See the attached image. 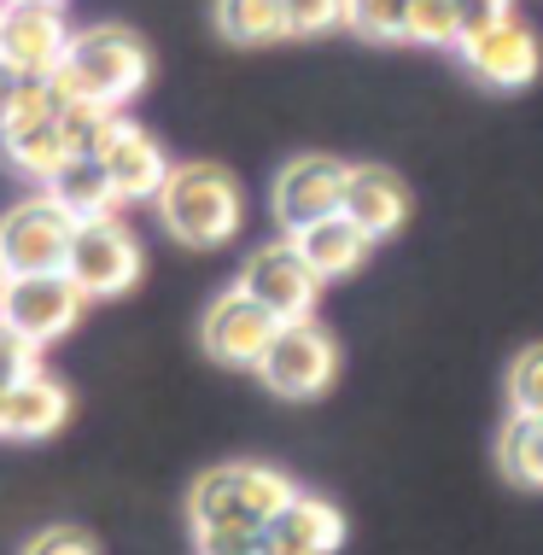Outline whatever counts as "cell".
Returning a JSON list of instances; mask_svg holds the SVG:
<instances>
[{
  "label": "cell",
  "instance_id": "obj_1",
  "mask_svg": "<svg viewBox=\"0 0 543 555\" xmlns=\"http://www.w3.org/2000/svg\"><path fill=\"white\" fill-rule=\"evenodd\" d=\"M146 82H153V53H146L141 36H129L117 24L77 29L65 65L53 70L59 100H94V106H112V112H124Z\"/></svg>",
  "mask_w": 543,
  "mask_h": 555
},
{
  "label": "cell",
  "instance_id": "obj_2",
  "mask_svg": "<svg viewBox=\"0 0 543 555\" xmlns=\"http://www.w3.org/2000/svg\"><path fill=\"white\" fill-rule=\"evenodd\" d=\"M158 217L181 246H222L246 217V199H240V182L217 164H176L158 193Z\"/></svg>",
  "mask_w": 543,
  "mask_h": 555
},
{
  "label": "cell",
  "instance_id": "obj_3",
  "mask_svg": "<svg viewBox=\"0 0 543 555\" xmlns=\"http://www.w3.org/2000/svg\"><path fill=\"white\" fill-rule=\"evenodd\" d=\"M298 498V486L263 462H229L193 479V527H269L286 503Z\"/></svg>",
  "mask_w": 543,
  "mask_h": 555
},
{
  "label": "cell",
  "instance_id": "obj_4",
  "mask_svg": "<svg viewBox=\"0 0 543 555\" xmlns=\"http://www.w3.org/2000/svg\"><path fill=\"white\" fill-rule=\"evenodd\" d=\"M59 88L48 82H18L7 117H0V158L7 170L29 176V182H53L59 170L70 164V146H65V129H59Z\"/></svg>",
  "mask_w": 543,
  "mask_h": 555
},
{
  "label": "cell",
  "instance_id": "obj_5",
  "mask_svg": "<svg viewBox=\"0 0 543 555\" xmlns=\"http://www.w3.org/2000/svg\"><path fill=\"white\" fill-rule=\"evenodd\" d=\"M70 240H77V217L53 193H29V199H18L0 217V269H7V281L65 275Z\"/></svg>",
  "mask_w": 543,
  "mask_h": 555
},
{
  "label": "cell",
  "instance_id": "obj_6",
  "mask_svg": "<svg viewBox=\"0 0 543 555\" xmlns=\"http://www.w3.org/2000/svg\"><path fill=\"white\" fill-rule=\"evenodd\" d=\"M70 53V24L48 0H0V65L18 82H48Z\"/></svg>",
  "mask_w": 543,
  "mask_h": 555
},
{
  "label": "cell",
  "instance_id": "obj_7",
  "mask_svg": "<svg viewBox=\"0 0 543 555\" xmlns=\"http://www.w3.org/2000/svg\"><path fill=\"white\" fill-rule=\"evenodd\" d=\"M263 386L275 398H293V403H310V398H322L327 386H334V374H339V345L327 327H315V322H281V334L275 345L263 351Z\"/></svg>",
  "mask_w": 543,
  "mask_h": 555
},
{
  "label": "cell",
  "instance_id": "obj_8",
  "mask_svg": "<svg viewBox=\"0 0 543 555\" xmlns=\"http://www.w3.org/2000/svg\"><path fill=\"white\" fill-rule=\"evenodd\" d=\"M65 275L77 281L82 298H117L141 281V246L117 217L105 222H77V240H70V263Z\"/></svg>",
  "mask_w": 543,
  "mask_h": 555
},
{
  "label": "cell",
  "instance_id": "obj_9",
  "mask_svg": "<svg viewBox=\"0 0 543 555\" xmlns=\"http://www.w3.org/2000/svg\"><path fill=\"white\" fill-rule=\"evenodd\" d=\"M345 188H351V164L327 158V153H305L275 176V217L281 229L305 234L327 217H345Z\"/></svg>",
  "mask_w": 543,
  "mask_h": 555
},
{
  "label": "cell",
  "instance_id": "obj_10",
  "mask_svg": "<svg viewBox=\"0 0 543 555\" xmlns=\"http://www.w3.org/2000/svg\"><path fill=\"white\" fill-rule=\"evenodd\" d=\"M240 293L258 298L275 322H310L315 293H322V275L305 263V251L293 240H275V246L251 251L246 275H240Z\"/></svg>",
  "mask_w": 543,
  "mask_h": 555
},
{
  "label": "cell",
  "instance_id": "obj_11",
  "mask_svg": "<svg viewBox=\"0 0 543 555\" xmlns=\"http://www.w3.org/2000/svg\"><path fill=\"white\" fill-rule=\"evenodd\" d=\"M82 305L88 298L77 293L70 275H24V281H7V287H0V322H7L12 334L36 339V345L70 334V327L82 322Z\"/></svg>",
  "mask_w": 543,
  "mask_h": 555
},
{
  "label": "cell",
  "instance_id": "obj_12",
  "mask_svg": "<svg viewBox=\"0 0 543 555\" xmlns=\"http://www.w3.org/2000/svg\"><path fill=\"white\" fill-rule=\"evenodd\" d=\"M275 334H281V322L269 317L258 298L240 293V287L222 293L217 305L205 310V327H199L205 351L217 357V363H229V369H258L263 351L275 345Z\"/></svg>",
  "mask_w": 543,
  "mask_h": 555
},
{
  "label": "cell",
  "instance_id": "obj_13",
  "mask_svg": "<svg viewBox=\"0 0 543 555\" xmlns=\"http://www.w3.org/2000/svg\"><path fill=\"white\" fill-rule=\"evenodd\" d=\"M462 65L491 88H526L538 77L543 53H538V36L520 18H503V24H491V29L462 41Z\"/></svg>",
  "mask_w": 543,
  "mask_h": 555
},
{
  "label": "cell",
  "instance_id": "obj_14",
  "mask_svg": "<svg viewBox=\"0 0 543 555\" xmlns=\"http://www.w3.org/2000/svg\"><path fill=\"white\" fill-rule=\"evenodd\" d=\"M100 164H105V176H112V188H117V199H124V205L158 199L164 182H170V158L158 153V141L146 129L124 124V117H117V129L105 134Z\"/></svg>",
  "mask_w": 543,
  "mask_h": 555
},
{
  "label": "cell",
  "instance_id": "obj_15",
  "mask_svg": "<svg viewBox=\"0 0 543 555\" xmlns=\"http://www.w3.org/2000/svg\"><path fill=\"white\" fill-rule=\"evenodd\" d=\"M339 544H345V515L322 498H305V491L263 527V555H334Z\"/></svg>",
  "mask_w": 543,
  "mask_h": 555
},
{
  "label": "cell",
  "instance_id": "obj_16",
  "mask_svg": "<svg viewBox=\"0 0 543 555\" xmlns=\"http://www.w3.org/2000/svg\"><path fill=\"white\" fill-rule=\"evenodd\" d=\"M345 217H351L369 240H386V234L403 229V217H410V193H403V182L391 170L362 164V170H351V188H345Z\"/></svg>",
  "mask_w": 543,
  "mask_h": 555
},
{
  "label": "cell",
  "instance_id": "obj_17",
  "mask_svg": "<svg viewBox=\"0 0 543 555\" xmlns=\"http://www.w3.org/2000/svg\"><path fill=\"white\" fill-rule=\"evenodd\" d=\"M65 415H70V392L48 374H36V380L12 386L0 398V433L7 439H48V433L65 427Z\"/></svg>",
  "mask_w": 543,
  "mask_h": 555
},
{
  "label": "cell",
  "instance_id": "obj_18",
  "mask_svg": "<svg viewBox=\"0 0 543 555\" xmlns=\"http://www.w3.org/2000/svg\"><path fill=\"white\" fill-rule=\"evenodd\" d=\"M293 246L305 251V263L315 269V275H322V281H334V275H357L374 240L362 234L351 217H327V222H315V229L293 234Z\"/></svg>",
  "mask_w": 543,
  "mask_h": 555
},
{
  "label": "cell",
  "instance_id": "obj_19",
  "mask_svg": "<svg viewBox=\"0 0 543 555\" xmlns=\"http://www.w3.org/2000/svg\"><path fill=\"white\" fill-rule=\"evenodd\" d=\"M48 193H53V199L65 205V211L77 217V222H105V217L117 211V205H124L100 158H70L65 170H59L53 182H48Z\"/></svg>",
  "mask_w": 543,
  "mask_h": 555
},
{
  "label": "cell",
  "instance_id": "obj_20",
  "mask_svg": "<svg viewBox=\"0 0 543 555\" xmlns=\"http://www.w3.org/2000/svg\"><path fill=\"white\" fill-rule=\"evenodd\" d=\"M503 474L526 491H543V415H508L503 439H496Z\"/></svg>",
  "mask_w": 543,
  "mask_h": 555
},
{
  "label": "cell",
  "instance_id": "obj_21",
  "mask_svg": "<svg viewBox=\"0 0 543 555\" xmlns=\"http://www.w3.org/2000/svg\"><path fill=\"white\" fill-rule=\"evenodd\" d=\"M217 29L229 41H281L286 36V0H217Z\"/></svg>",
  "mask_w": 543,
  "mask_h": 555
},
{
  "label": "cell",
  "instance_id": "obj_22",
  "mask_svg": "<svg viewBox=\"0 0 543 555\" xmlns=\"http://www.w3.org/2000/svg\"><path fill=\"white\" fill-rule=\"evenodd\" d=\"M59 129H65L70 158H100L105 134L117 129V112L94 106V100H65V106H59Z\"/></svg>",
  "mask_w": 543,
  "mask_h": 555
},
{
  "label": "cell",
  "instance_id": "obj_23",
  "mask_svg": "<svg viewBox=\"0 0 543 555\" xmlns=\"http://www.w3.org/2000/svg\"><path fill=\"white\" fill-rule=\"evenodd\" d=\"M345 24L374 41L410 36V0H345Z\"/></svg>",
  "mask_w": 543,
  "mask_h": 555
},
{
  "label": "cell",
  "instance_id": "obj_24",
  "mask_svg": "<svg viewBox=\"0 0 543 555\" xmlns=\"http://www.w3.org/2000/svg\"><path fill=\"white\" fill-rule=\"evenodd\" d=\"M403 41H427V48H462L456 0H410V36H403Z\"/></svg>",
  "mask_w": 543,
  "mask_h": 555
},
{
  "label": "cell",
  "instance_id": "obj_25",
  "mask_svg": "<svg viewBox=\"0 0 543 555\" xmlns=\"http://www.w3.org/2000/svg\"><path fill=\"white\" fill-rule=\"evenodd\" d=\"M508 403H515V415H543V345L515 357V369H508Z\"/></svg>",
  "mask_w": 543,
  "mask_h": 555
},
{
  "label": "cell",
  "instance_id": "obj_26",
  "mask_svg": "<svg viewBox=\"0 0 543 555\" xmlns=\"http://www.w3.org/2000/svg\"><path fill=\"white\" fill-rule=\"evenodd\" d=\"M36 369H41V345L24 339V334H12V327L0 322V392L36 380Z\"/></svg>",
  "mask_w": 543,
  "mask_h": 555
},
{
  "label": "cell",
  "instance_id": "obj_27",
  "mask_svg": "<svg viewBox=\"0 0 543 555\" xmlns=\"http://www.w3.org/2000/svg\"><path fill=\"white\" fill-rule=\"evenodd\" d=\"M199 555H263V527H193Z\"/></svg>",
  "mask_w": 543,
  "mask_h": 555
},
{
  "label": "cell",
  "instance_id": "obj_28",
  "mask_svg": "<svg viewBox=\"0 0 543 555\" xmlns=\"http://www.w3.org/2000/svg\"><path fill=\"white\" fill-rule=\"evenodd\" d=\"M345 24V0H286V36H322Z\"/></svg>",
  "mask_w": 543,
  "mask_h": 555
},
{
  "label": "cell",
  "instance_id": "obj_29",
  "mask_svg": "<svg viewBox=\"0 0 543 555\" xmlns=\"http://www.w3.org/2000/svg\"><path fill=\"white\" fill-rule=\"evenodd\" d=\"M24 555H100V550H94V538L77 532V527H48V532L29 538Z\"/></svg>",
  "mask_w": 543,
  "mask_h": 555
},
{
  "label": "cell",
  "instance_id": "obj_30",
  "mask_svg": "<svg viewBox=\"0 0 543 555\" xmlns=\"http://www.w3.org/2000/svg\"><path fill=\"white\" fill-rule=\"evenodd\" d=\"M456 18H462V41H467V36H479V29L515 18V7H508V0H456Z\"/></svg>",
  "mask_w": 543,
  "mask_h": 555
},
{
  "label": "cell",
  "instance_id": "obj_31",
  "mask_svg": "<svg viewBox=\"0 0 543 555\" xmlns=\"http://www.w3.org/2000/svg\"><path fill=\"white\" fill-rule=\"evenodd\" d=\"M12 94H18V77H12L7 65H0V117H7V106H12Z\"/></svg>",
  "mask_w": 543,
  "mask_h": 555
},
{
  "label": "cell",
  "instance_id": "obj_32",
  "mask_svg": "<svg viewBox=\"0 0 543 555\" xmlns=\"http://www.w3.org/2000/svg\"><path fill=\"white\" fill-rule=\"evenodd\" d=\"M0 287H7V269H0Z\"/></svg>",
  "mask_w": 543,
  "mask_h": 555
},
{
  "label": "cell",
  "instance_id": "obj_33",
  "mask_svg": "<svg viewBox=\"0 0 543 555\" xmlns=\"http://www.w3.org/2000/svg\"><path fill=\"white\" fill-rule=\"evenodd\" d=\"M48 7H59V0H48Z\"/></svg>",
  "mask_w": 543,
  "mask_h": 555
},
{
  "label": "cell",
  "instance_id": "obj_34",
  "mask_svg": "<svg viewBox=\"0 0 543 555\" xmlns=\"http://www.w3.org/2000/svg\"><path fill=\"white\" fill-rule=\"evenodd\" d=\"M0 398H7V392H0Z\"/></svg>",
  "mask_w": 543,
  "mask_h": 555
}]
</instances>
